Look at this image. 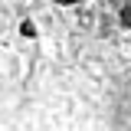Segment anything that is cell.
<instances>
[{"instance_id": "obj_2", "label": "cell", "mask_w": 131, "mask_h": 131, "mask_svg": "<svg viewBox=\"0 0 131 131\" xmlns=\"http://www.w3.org/2000/svg\"><path fill=\"white\" fill-rule=\"evenodd\" d=\"M121 20H125V23H131V10H128V7L121 10Z\"/></svg>"}, {"instance_id": "obj_1", "label": "cell", "mask_w": 131, "mask_h": 131, "mask_svg": "<svg viewBox=\"0 0 131 131\" xmlns=\"http://www.w3.org/2000/svg\"><path fill=\"white\" fill-rule=\"evenodd\" d=\"M20 36H23V39H36V36H39V26H36V20L23 16V20H20Z\"/></svg>"}]
</instances>
